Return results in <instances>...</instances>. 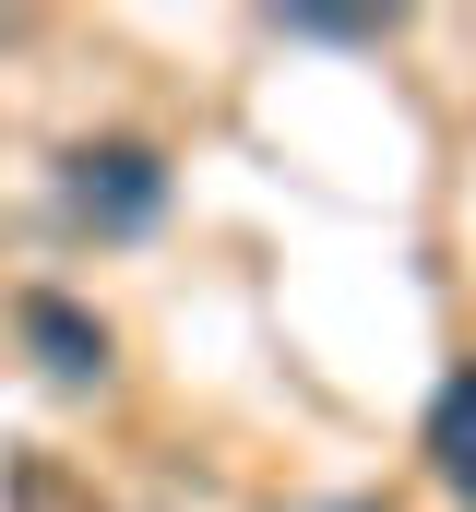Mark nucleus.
<instances>
[{
    "label": "nucleus",
    "instance_id": "nucleus-1",
    "mask_svg": "<svg viewBox=\"0 0 476 512\" xmlns=\"http://www.w3.org/2000/svg\"><path fill=\"white\" fill-rule=\"evenodd\" d=\"M60 215H72V227H96V239H143V227L167 215V155H155V143H131V131L72 143V155H60Z\"/></svg>",
    "mask_w": 476,
    "mask_h": 512
},
{
    "label": "nucleus",
    "instance_id": "nucleus-2",
    "mask_svg": "<svg viewBox=\"0 0 476 512\" xmlns=\"http://www.w3.org/2000/svg\"><path fill=\"white\" fill-rule=\"evenodd\" d=\"M24 346H36V370H48V382H108V322H96V310H72V298H48V286H36V298H24Z\"/></svg>",
    "mask_w": 476,
    "mask_h": 512
},
{
    "label": "nucleus",
    "instance_id": "nucleus-3",
    "mask_svg": "<svg viewBox=\"0 0 476 512\" xmlns=\"http://www.w3.org/2000/svg\"><path fill=\"white\" fill-rule=\"evenodd\" d=\"M429 465L476 501V370H453V382H441V405H429Z\"/></svg>",
    "mask_w": 476,
    "mask_h": 512
},
{
    "label": "nucleus",
    "instance_id": "nucleus-4",
    "mask_svg": "<svg viewBox=\"0 0 476 512\" xmlns=\"http://www.w3.org/2000/svg\"><path fill=\"white\" fill-rule=\"evenodd\" d=\"M286 36H322V48H381L393 12H286Z\"/></svg>",
    "mask_w": 476,
    "mask_h": 512
}]
</instances>
